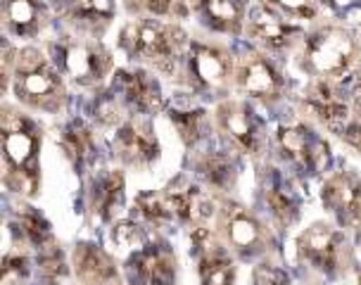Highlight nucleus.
<instances>
[{"instance_id":"f257e3e1","label":"nucleus","mask_w":361,"mask_h":285,"mask_svg":"<svg viewBox=\"0 0 361 285\" xmlns=\"http://www.w3.org/2000/svg\"><path fill=\"white\" fill-rule=\"evenodd\" d=\"M17 95L34 107L53 109L62 102V79L38 50H24L15 62Z\"/></svg>"},{"instance_id":"f03ea898","label":"nucleus","mask_w":361,"mask_h":285,"mask_svg":"<svg viewBox=\"0 0 361 285\" xmlns=\"http://www.w3.org/2000/svg\"><path fill=\"white\" fill-rule=\"evenodd\" d=\"M307 67L324 76H338L357 57V43L350 31L326 27L309 36L307 41Z\"/></svg>"},{"instance_id":"7ed1b4c3","label":"nucleus","mask_w":361,"mask_h":285,"mask_svg":"<svg viewBox=\"0 0 361 285\" xmlns=\"http://www.w3.org/2000/svg\"><path fill=\"white\" fill-rule=\"evenodd\" d=\"M3 147H5V159L12 174H17L19 178H27V183L34 193L36 181H38V135L36 128L31 126V121L22 119L15 112L5 114L3 124Z\"/></svg>"},{"instance_id":"20e7f679","label":"nucleus","mask_w":361,"mask_h":285,"mask_svg":"<svg viewBox=\"0 0 361 285\" xmlns=\"http://www.w3.org/2000/svg\"><path fill=\"white\" fill-rule=\"evenodd\" d=\"M180 41L183 34L178 29L159 22H133L124 31V43L133 55L157 62L164 69L176 62Z\"/></svg>"},{"instance_id":"39448f33","label":"nucleus","mask_w":361,"mask_h":285,"mask_svg":"<svg viewBox=\"0 0 361 285\" xmlns=\"http://www.w3.org/2000/svg\"><path fill=\"white\" fill-rule=\"evenodd\" d=\"M57 62L62 64V69L69 76L81 83V86H90L98 83L102 76L107 74L109 64V53L98 43H62L57 45Z\"/></svg>"},{"instance_id":"423d86ee","label":"nucleus","mask_w":361,"mask_h":285,"mask_svg":"<svg viewBox=\"0 0 361 285\" xmlns=\"http://www.w3.org/2000/svg\"><path fill=\"white\" fill-rule=\"evenodd\" d=\"M192 245L200 255V278L202 285H233L235 267L231 257L221 250V245L214 241V236L207 229H195Z\"/></svg>"},{"instance_id":"0eeeda50","label":"nucleus","mask_w":361,"mask_h":285,"mask_svg":"<svg viewBox=\"0 0 361 285\" xmlns=\"http://www.w3.org/2000/svg\"><path fill=\"white\" fill-rule=\"evenodd\" d=\"M324 205L343 224L361 222V181L350 171H340L326 181Z\"/></svg>"},{"instance_id":"6e6552de","label":"nucleus","mask_w":361,"mask_h":285,"mask_svg":"<svg viewBox=\"0 0 361 285\" xmlns=\"http://www.w3.org/2000/svg\"><path fill=\"white\" fill-rule=\"evenodd\" d=\"M128 271L140 285H173L176 259L164 245H147L143 252L131 257Z\"/></svg>"},{"instance_id":"1a4fd4ad","label":"nucleus","mask_w":361,"mask_h":285,"mask_svg":"<svg viewBox=\"0 0 361 285\" xmlns=\"http://www.w3.org/2000/svg\"><path fill=\"white\" fill-rule=\"evenodd\" d=\"M117 150L121 159L128 164L143 166L157 159L159 145L152 133L150 121L145 119H131L117 131Z\"/></svg>"},{"instance_id":"9d476101","label":"nucleus","mask_w":361,"mask_h":285,"mask_svg":"<svg viewBox=\"0 0 361 285\" xmlns=\"http://www.w3.org/2000/svg\"><path fill=\"white\" fill-rule=\"evenodd\" d=\"M238 83L245 93L257 98H276L281 93V76L262 55H245L238 64Z\"/></svg>"},{"instance_id":"9b49d317","label":"nucleus","mask_w":361,"mask_h":285,"mask_svg":"<svg viewBox=\"0 0 361 285\" xmlns=\"http://www.w3.org/2000/svg\"><path fill=\"white\" fill-rule=\"evenodd\" d=\"M281 145L290 157L309 169H319L328 159V145L307 126H288L279 133Z\"/></svg>"},{"instance_id":"f8f14e48","label":"nucleus","mask_w":361,"mask_h":285,"mask_svg":"<svg viewBox=\"0 0 361 285\" xmlns=\"http://www.w3.org/2000/svg\"><path fill=\"white\" fill-rule=\"evenodd\" d=\"M74 267L83 285H119V274L114 262L98 245L81 243L74 252Z\"/></svg>"},{"instance_id":"ddd939ff","label":"nucleus","mask_w":361,"mask_h":285,"mask_svg":"<svg viewBox=\"0 0 361 285\" xmlns=\"http://www.w3.org/2000/svg\"><path fill=\"white\" fill-rule=\"evenodd\" d=\"M300 250H302V257L309 259L316 269L333 271L335 264H338V255H340V238L331 226L314 224L312 229H307L302 233Z\"/></svg>"},{"instance_id":"4468645a","label":"nucleus","mask_w":361,"mask_h":285,"mask_svg":"<svg viewBox=\"0 0 361 285\" xmlns=\"http://www.w3.org/2000/svg\"><path fill=\"white\" fill-rule=\"evenodd\" d=\"M231 71V57L221 48L212 45H192L190 50V74L202 88L224 86Z\"/></svg>"},{"instance_id":"2eb2a0df","label":"nucleus","mask_w":361,"mask_h":285,"mask_svg":"<svg viewBox=\"0 0 361 285\" xmlns=\"http://www.w3.org/2000/svg\"><path fill=\"white\" fill-rule=\"evenodd\" d=\"M219 124L226 133L233 138L238 145L245 150H257V140H259V124H257L252 109L245 102H224L216 109Z\"/></svg>"},{"instance_id":"dca6fc26","label":"nucleus","mask_w":361,"mask_h":285,"mask_svg":"<svg viewBox=\"0 0 361 285\" xmlns=\"http://www.w3.org/2000/svg\"><path fill=\"white\" fill-rule=\"evenodd\" d=\"M247 24H250V34L257 41L267 43L269 48H283V45L290 43V36L295 34V29L283 22V17L276 15L267 5H257V8L250 10Z\"/></svg>"},{"instance_id":"f3484780","label":"nucleus","mask_w":361,"mask_h":285,"mask_svg":"<svg viewBox=\"0 0 361 285\" xmlns=\"http://www.w3.org/2000/svg\"><path fill=\"white\" fill-rule=\"evenodd\" d=\"M164 200L169 205L171 214H176L180 222H190V219H202L209 217L214 212V205L209 200H204L197 193V188H192L185 183L183 178H178L176 183H171L166 188Z\"/></svg>"},{"instance_id":"a211bd4d","label":"nucleus","mask_w":361,"mask_h":285,"mask_svg":"<svg viewBox=\"0 0 361 285\" xmlns=\"http://www.w3.org/2000/svg\"><path fill=\"white\" fill-rule=\"evenodd\" d=\"M224 226L228 233V241L235 245L240 252H257L262 250L264 231L257 219L243 212L240 207H228L224 214Z\"/></svg>"},{"instance_id":"6ab92c4d","label":"nucleus","mask_w":361,"mask_h":285,"mask_svg":"<svg viewBox=\"0 0 361 285\" xmlns=\"http://www.w3.org/2000/svg\"><path fill=\"white\" fill-rule=\"evenodd\" d=\"M121 86H124L126 100L131 102L140 112H152V109L162 107V90L157 81L150 74L135 69V71H121Z\"/></svg>"},{"instance_id":"aec40b11","label":"nucleus","mask_w":361,"mask_h":285,"mask_svg":"<svg viewBox=\"0 0 361 285\" xmlns=\"http://www.w3.org/2000/svg\"><path fill=\"white\" fill-rule=\"evenodd\" d=\"M5 24L12 34L29 36L36 34L43 24V5L38 0H5L3 5Z\"/></svg>"},{"instance_id":"412c9836","label":"nucleus","mask_w":361,"mask_h":285,"mask_svg":"<svg viewBox=\"0 0 361 285\" xmlns=\"http://www.w3.org/2000/svg\"><path fill=\"white\" fill-rule=\"evenodd\" d=\"M307 105L319 114L321 121H326L328 126H340L347 119V105L340 98V93L335 90L331 83L319 81L314 83V88L309 90Z\"/></svg>"},{"instance_id":"4be33fe9","label":"nucleus","mask_w":361,"mask_h":285,"mask_svg":"<svg viewBox=\"0 0 361 285\" xmlns=\"http://www.w3.org/2000/svg\"><path fill=\"white\" fill-rule=\"evenodd\" d=\"M209 24L224 31H238L243 24V0H200Z\"/></svg>"},{"instance_id":"5701e85b","label":"nucleus","mask_w":361,"mask_h":285,"mask_svg":"<svg viewBox=\"0 0 361 285\" xmlns=\"http://www.w3.org/2000/svg\"><path fill=\"white\" fill-rule=\"evenodd\" d=\"M267 202L274 212V217L279 219L281 224H293L300 214V205H298V198L295 193L290 190L288 186H283V181L279 176H274V181L269 183L267 188Z\"/></svg>"},{"instance_id":"b1692460","label":"nucleus","mask_w":361,"mask_h":285,"mask_svg":"<svg viewBox=\"0 0 361 285\" xmlns=\"http://www.w3.org/2000/svg\"><path fill=\"white\" fill-rule=\"evenodd\" d=\"M121 202H124V178L121 174H109L100 181L98 193H95V210L100 212L102 219H109Z\"/></svg>"},{"instance_id":"393cba45","label":"nucleus","mask_w":361,"mask_h":285,"mask_svg":"<svg viewBox=\"0 0 361 285\" xmlns=\"http://www.w3.org/2000/svg\"><path fill=\"white\" fill-rule=\"evenodd\" d=\"M67 15L76 19H109L114 12L112 0H57Z\"/></svg>"},{"instance_id":"a878e982","label":"nucleus","mask_w":361,"mask_h":285,"mask_svg":"<svg viewBox=\"0 0 361 285\" xmlns=\"http://www.w3.org/2000/svg\"><path fill=\"white\" fill-rule=\"evenodd\" d=\"M19 226H22L24 238H27L29 243H34L36 248H45V245L50 243V238H53L48 222H45L38 212L31 210V207L19 212Z\"/></svg>"},{"instance_id":"bb28decb","label":"nucleus","mask_w":361,"mask_h":285,"mask_svg":"<svg viewBox=\"0 0 361 285\" xmlns=\"http://www.w3.org/2000/svg\"><path fill=\"white\" fill-rule=\"evenodd\" d=\"M64 145H67V152L72 154L74 162H86L93 152V135L81 121H74L72 126L67 128V135H64Z\"/></svg>"},{"instance_id":"cd10ccee","label":"nucleus","mask_w":361,"mask_h":285,"mask_svg":"<svg viewBox=\"0 0 361 285\" xmlns=\"http://www.w3.org/2000/svg\"><path fill=\"white\" fill-rule=\"evenodd\" d=\"M112 241L119 250L133 252V255H138V252H143L147 248V236L143 233V229L133 222H124V224L114 226Z\"/></svg>"},{"instance_id":"c85d7f7f","label":"nucleus","mask_w":361,"mask_h":285,"mask_svg":"<svg viewBox=\"0 0 361 285\" xmlns=\"http://www.w3.org/2000/svg\"><path fill=\"white\" fill-rule=\"evenodd\" d=\"M171 121L178 126L180 135L185 142H195L200 138V128H202V109H171Z\"/></svg>"},{"instance_id":"c756f323","label":"nucleus","mask_w":361,"mask_h":285,"mask_svg":"<svg viewBox=\"0 0 361 285\" xmlns=\"http://www.w3.org/2000/svg\"><path fill=\"white\" fill-rule=\"evenodd\" d=\"M200 169L214 186H228V181L233 178V166L224 154H209L207 159L200 164Z\"/></svg>"},{"instance_id":"7c9ffc66","label":"nucleus","mask_w":361,"mask_h":285,"mask_svg":"<svg viewBox=\"0 0 361 285\" xmlns=\"http://www.w3.org/2000/svg\"><path fill=\"white\" fill-rule=\"evenodd\" d=\"M135 207H138V212L143 214L150 224H164V222H169V217H171V210H169V205H166V200H159L154 195H140L135 200Z\"/></svg>"},{"instance_id":"2f4dec72","label":"nucleus","mask_w":361,"mask_h":285,"mask_svg":"<svg viewBox=\"0 0 361 285\" xmlns=\"http://www.w3.org/2000/svg\"><path fill=\"white\" fill-rule=\"evenodd\" d=\"M180 3H183V0H128L131 8L154 12V15H171V12H178Z\"/></svg>"},{"instance_id":"473e14b6","label":"nucleus","mask_w":361,"mask_h":285,"mask_svg":"<svg viewBox=\"0 0 361 285\" xmlns=\"http://www.w3.org/2000/svg\"><path fill=\"white\" fill-rule=\"evenodd\" d=\"M38 262H41L43 274L48 276V278H53V281H57V278H62L64 274H67V269H64V262H62V252H57V250L45 252V255H41Z\"/></svg>"},{"instance_id":"72a5a7b5","label":"nucleus","mask_w":361,"mask_h":285,"mask_svg":"<svg viewBox=\"0 0 361 285\" xmlns=\"http://www.w3.org/2000/svg\"><path fill=\"white\" fill-rule=\"evenodd\" d=\"M255 285H288V274L276 267H259L255 271Z\"/></svg>"},{"instance_id":"f704fd0d","label":"nucleus","mask_w":361,"mask_h":285,"mask_svg":"<svg viewBox=\"0 0 361 285\" xmlns=\"http://www.w3.org/2000/svg\"><path fill=\"white\" fill-rule=\"evenodd\" d=\"M24 264H27V259L24 257H19V255H8L5 257V262H3V276H5V281H12V278H19V276H24Z\"/></svg>"},{"instance_id":"c9c22d12","label":"nucleus","mask_w":361,"mask_h":285,"mask_svg":"<svg viewBox=\"0 0 361 285\" xmlns=\"http://www.w3.org/2000/svg\"><path fill=\"white\" fill-rule=\"evenodd\" d=\"M276 5L286 8L293 15H302V17H312L314 15V0H274Z\"/></svg>"},{"instance_id":"e433bc0d","label":"nucleus","mask_w":361,"mask_h":285,"mask_svg":"<svg viewBox=\"0 0 361 285\" xmlns=\"http://www.w3.org/2000/svg\"><path fill=\"white\" fill-rule=\"evenodd\" d=\"M328 5L335 10V12H340V15H347V17H352V15H357V12H361V0H326Z\"/></svg>"},{"instance_id":"4c0bfd02","label":"nucleus","mask_w":361,"mask_h":285,"mask_svg":"<svg viewBox=\"0 0 361 285\" xmlns=\"http://www.w3.org/2000/svg\"><path fill=\"white\" fill-rule=\"evenodd\" d=\"M347 138L361 145V98L357 100V105H354V124L350 131H347Z\"/></svg>"}]
</instances>
